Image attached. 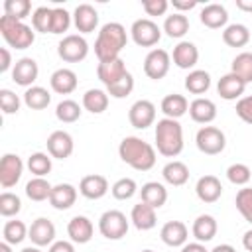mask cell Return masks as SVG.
Listing matches in <instances>:
<instances>
[{
  "mask_svg": "<svg viewBox=\"0 0 252 252\" xmlns=\"http://www.w3.org/2000/svg\"><path fill=\"white\" fill-rule=\"evenodd\" d=\"M28 238L32 240L33 246H39V248L41 246H51L55 242V224L49 219L39 217L30 224Z\"/></svg>",
  "mask_w": 252,
  "mask_h": 252,
  "instance_id": "5bb4252c",
  "label": "cell"
},
{
  "mask_svg": "<svg viewBox=\"0 0 252 252\" xmlns=\"http://www.w3.org/2000/svg\"><path fill=\"white\" fill-rule=\"evenodd\" d=\"M57 55L65 63H79L89 55V43L81 33H69L57 43Z\"/></svg>",
  "mask_w": 252,
  "mask_h": 252,
  "instance_id": "8992f818",
  "label": "cell"
},
{
  "mask_svg": "<svg viewBox=\"0 0 252 252\" xmlns=\"http://www.w3.org/2000/svg\"><path fill=\"white\" fill-rule=\"evenodd\" d=\"M234 205H236L238 213L242 215V219L252 224V187L238 189L236 199H234Z\"/></svg>",
  "mask_w": 252,
  "mask_h": 252,
  "instance_id": "7dc6e473",
  "label": "cell"
},
{
  "mask_svg": "<svg viewBox=\"0 0 252 252\" xmlns=\"http://www.w3.org/2000/svg\"><path fill=\"white\" fill-rule=\"evenodd\" d=\"M195 193L203 203H217L222 195V183L217 175H203L195 185Z\"/></svg>",
  "mask_w": 252,
  "mask_h": 252,
  "instance_id": "7402d4cb",
  "label": "cell"
},
{
  "mask_svg": "<svg viewBox=\"0 0 252 252\" xmlns=\"http://www.w3.org/2000/svg\"><path fill=\"white\" fill-rule=\"evenodd\" d=\"M93 232H94L93 220L85 215L73 217L67 224V234H69L71 242H75V244H87L93 238Z\"/></svg>",
  "mask_w": 252,
  "mask_h": 252,
  "instance_id": "ffe728a7",
  "label": "cell"
},
{
  "mask_svg": "<svg viewBox=\"0 0 252 252\" xmlns=\"http://www.w3.org/2000/svg\"><path fill=\"white\" fill-rule=\"evenodd\" d=\"M140 252H154V250H150V248H146V250H140Z\"/></svg>",
  "mask_w": 252,
  "mask_h": 252,
  "instance_id": "e7e4bbea",
  "label": "cell"
},
{
  "mask_svg": "<svg viewBox=\"0 0 252 252\" xmlns=\"http://www.w3.org/2000/svg\"><path fill=\"white\" fill-rule=\"evenodd\" d=\"M159 236H161V242L167 244V246H171V248L185 246L187 244V238H189V228L181 220H167L161 226Z\"/></svg>",
  "mask_w": 252,
  "mask_h": 252,
  "instance_id": "2e32d148",
  "label": "cell"
},
{
  "mask_svg": "<svg viewBox=\"0 0 252 252\" xmlns=\"http://www.w3.org/2000/svg\"><path fill=\"white\" fill-rule=\"evenodd\" d=\"M140 199H142V203H146L154 209H159L167 201V189L159 181H148L140 189Z\"/></svg>",
  "mask_w": 252,
  "mask_h": 252,
  "instance_id": "4316f807",
  "label": "cell"
},
{
  "mask_svg": "<svg viewBox=\"0 0 252 252\" xmlns=\"http://www.w3.org/2000/svg\"><path fill=\"white\" fill-rule=\"evenodd\" d=\"M47 252H75V242L71 240H55Z\"/></svg>",
  "mask_w": 252,
  "mask_h": 252,
  "instance_id": "db71d44e",
  "label": "cell"
},
{
  "mask_svg": "<svg viewBox=\"0 0 252 252\" xmlns=\"http://www.w3.org/2000/svg\"><path fill=\"white\" fill-rule=\"evenodd\" d=\"M252 177V171L246 163H232L226 167V179L232 183V185H238V187H244Z\"/></svg>",
  "mask_w": 252,
  "mask_h": 252,
  "instance_id": "f6af8a7d",
  "label": "cell"
},
{
  "mask_svg": "<svg viewBox=\"0 0 252 252\" xmlns=\"http://www.w3.org/2000/svg\"><path fill=\"white\" fill-rule=\"evenodd\" d=\"M20 252H41V250H39V246H26Z\"/></svg>",
  "mask_w": 252,
  "mask_h": 252,
  "instance_id": "be15d7a7",
  "label": "cell"
},
{
  "mask_svg": "<svg viewBox=\"0 0 252 252\" xmlns=\"http://www.w3.org/2000/svg\"><path fill=\"white\" fill-rule=\"evenodd\" d=\"M71 14L65 8H53V18H51V33H63L71 26Z\"/></svg>",
  "mask_w": 252,
  "mask_h": 252,
  "instance_id": "681fc988",
  "label": "cell"
},
{
  "mask_svg": "<svg viewBox=\"0 0 252 252\" xmlns=\"http://www.w3.org/2000/svg\"><path fill=\"white\" fill-rule=\"evenodd\" d=\"M49 85L51 89L57 93V94H71L77 85H79V79H77V73L73 69H67V67H61V69H55L49 77Z\"/></svg>",
  "mask_w": 252,
  "mask_h": 252,
  "instance_id": "cb8c5ba5",
  "label": "cell"
},
{
  "mask_svg": "<svg viewBox=\"0 0 252 252\" xmlns=\"http://www.w3.org/2000/svg\"><path fill=\"white\" fill-rule=\"evenodd\" d=\"M79 193L85 199H91V201L102 199L108 193V179L104 175H98V173L85 175L79 183Z\"/></svg>",
  "mask_w": 252,
  "mask_h": 252,
  "instance_id": "9a60e30c",
  "label": "cell"
},
{
  "mask_svg": "<svg viewBox=\"0 0 252 252\" xmlns=\"http://www.w3.org/2000/svg\"><path fill=\"white\" fill-rule=\"evenodd\" d=\"M28 169L35 177H45L51 171V156L43 152H35L28 158Z\"/></svg>",
  "mask_w": 252,
  "mask_h": 252,
  "instance_id": "60d3db41",
  "label": "cell"
},
{
  "mask_svg": "<svg viewBox=\"0 0 252 252\" xmlns=\"http://www.w3.org/2000/svg\"><path fill=\"white\" fill-rule=\"evenodd\" d=\"M51 18H53V8L39 6L32 14V28L41 33H51Z\"/></svg>",
  "mask_w": 252,
  "mask_h": 252,
  "instance_id": "b9f144b4",
  "label": "cell"
},
{
  "mask_svg": "<svg viewBox=\"0 0 252 252\" xmlns=\"http://www.w3.org/2000/svg\"><path fill=\"white\" fill-rule=\"evenodd\" d=\"M169 67H171V55L159 47L152 49L144 59V73L154 81L163 79L169 73Z\"/></svg>",
  "mask_w": 252,
  "mask_h": 252,
  "instance_id": "9c48e42d",
  "label": "cell"
},
{
  "mask_svg": "<svg viewBox=\"0 0 252 252\" xmlns=\"http://www.w3.org/2000/svg\"><path fill=\"white\" fill-rule=\"evenodd\" d=\"M24 173V161L18 154H4L0 159V185L4 189L14 187Z\"/></svg>",
  "mask_w": 252,
  "mask_h": 252,
  "instance_id": "8fae6325",
  "label": "cell"
},
{
  "mask_svg": "<svg viewBox=\"0 0 252 252\" xmlns=\"http://www.w3.org/2000/svg\"><path fill=\"white\" fill-rule=\"evenodd\" d=\"M32 12V2L30 0H6L4 2V16L16 18L24 22Z\"/></svg>",
  "mask_w": 252,
  "mask_h": 252,
  "instance_id": "ee69618b",
  "label": "cell"
},
{
  "mask_svg": "<svg viewBox=\"0 0 252 252\" xmlns=\"http://www.w3.org/2000/svg\"><path fill=\"white\" fill-rule=\"evenodd\" d=\"M156 148L165 158H175L183 152V128L179 120L173 118H161L156 124Z\"/></svg>",
  "mask_w": 252,
  "mask_h": 252,
  "instance_id": "3957f363",
  "label": "cell"
},
{
  "mask_svg": "<svg viewBox=\"0 0 252 252\" xmlns=\"http://www.w3.org/2000/svg\"><path fill=\"white\" fill-rule=\"evenodd\" d=\"M0 33L4 41L14 49H28L35 41V30L10 16L0 18Z\"/></svg>",
  "mask_w": 252,
  "mask_h": 252,
  "instance_id": "277c9868",
  "label": "cell"
},
{
  "mask_svg": "<svg viewBox=\"0 0 252 252\" xmlns=\"http://www.w3.org/2000/svg\"><path fill=\"white\" fill-rule=\"evenodd\" d=\"M136 191H138V185H136V181H134L132 177H120V179L114 181L112 187H110L112 197L118 199V201H126V199L134 197Z\"/></svg>",
  "mask_w": 252,
  "mask_h": 252,
  "instance_id": "7bdbcfd3",
  "label": "cell"
},
{
  "mask_svg": "<svg viewBox=\"0 0 252 252\" xmlns=\"http://www.w3.org/2000/svg\"><path fill=\"white\" fill-rule=\"evenodd\" d=\"M98 230L104 238L108 240H120L126 236L128 232V219L122 211L118 209H110V211H104L98 219Z\"/></svg>",
  "mask_w": 252,
  "mask_h": 252,
  "instance_id": "5b68a950",
  "label": "cell"
},
{
  "mask_svg": "<svg viewBox=\"0 0 252 252\" xmlns=\"http://www.w3.org/2000/svg\"><path fill=\"white\" fill-rule=\"evenodd\" d=\"M236 116H238L242 122L252 124V94L242 96V98L236 102Z\"/></svg>",
  "mask_w": 252,
  "mask_h": 252,
  "instance_id": "f5cc1de1",
  "label": "cell"
},
{
  "mask_svg": "<svg viewBox=\"0 0 252 252\" xmlns=\"http://www.w3.org/2000/svg\"><path fill=\"white\" fill-rule=\"evenodd\" d=\"M236 8L242 12H250L252 14V0H236Z\"/></svg>",
  "mask_w": 252,
  "mask_h": 252,
  "instance_id": "91938a15",
  "label": "cell"
},
{
  "mask_svg": "<svg viewBox=\"0 0 252 252\" xmlns=\"http://www.w3.org/2000/svg\"><path fill=\"white\" fill-rule=\"evenodd\" d=\"M51 189L53 185L45 179V177H32L28 183H26V195L28 199L39 203V201H49V195H51Z\"/></svg>",
  "mask_w": 252,
  "mask_h": 252,
  "instance_id": "8d00e7d4",
  "label": "cell"
},
{
  "mask_svg": "<svg viewBox=\"0 0 252 252\" xmlns=\"http://www.w3.org/2000/svg\"><path fill=\"white\" fill-rule=\"evenodd\" d=\"M37 75H39V67H37V61L32 57H22L12 67V81L26 89L33 87Z\"/></svg>",
  "mask_w": 252,
  "mask_h": 252,
  "instance_id": "7c38bea8",
  "label": "cell"
},
{
  "mask_svg": "<svg viewBox=\"0 0 252 252\" xmlns=\"http://www.w3.org/2000/svg\"><path fill=\"white\" fill-rule=\"evenodd\" d=\"M222 41L228 47H244L250 41V30L244 24H228L222 30Z\"/></svg>",
  "mask_w": 252,
  "mask_h": 252,
  "instance_id": "d6a6232c",
  "label": "cell"
},
{
  "mask_svg": "<svg viewBox=\"0 0 252 252\" xmlns=\"http://www.w3.org/2000/svg\"><path fill=\"white\" fill-rule=\"evenodd\" d=\"M242 246H244L248 252H252V228L244 232V236H242Z\"/></svg>",
  "mask_w": 252,
  "mask_h": 252,
  "instance_id": "680465c9",
  "label": "cell"
},
{
  "mask_svg": "<svg viewBox=\"0 0 252 252\" xmlns=\"http://www.w3.org/2000/svg\"><path fill=\"white\" fill-rule=\"evenodd\" d=\"M195 144H197L199 152H203L207 156H217V154H220L224 150L226 136L217 126H203L195 134Z\"/></svg>",
  "mask_w": 252,
  "mask_h": 252,
  "instance_id": "52a82bcc",
  "label": "cell"
},
{
  "mask_svg": "<svg viewBox=\"0 0 252 252\" xmlns=\"http://www.w3.org/2000/svg\"><path fill=\"white\" fill-rule=\"evenodd\" d=\"M49 102H51L49 91L39 85H33L30 89H26V93H24V104L32 110H43L49 106Z\"/></svg>",
  "mask_w": 252,
  "mask_h": 252,
  "instance_id": "836d02e7",
  "label": "cell"
},
{
  "mask_svg": "<svg viewBox=\"0 0 252 252\" xmlns=\"http://www.w3.org/2000/svg\"><path fill=\"white\" fill-rule=\"evenodd\" d=\"M128 73L126 69V63L124 59H110V61H98V67H96V75L100 79V83L104 87H110L114 85L116 81H120L124 75Z\"/></svg>",
  "mask_w": 252,
  "mask_h": 252,
  "instance_id": "e0dca14e",
  "label": "cell"
},
{
  "mask_svg": "<svg viewBox=\"0 0 252 252\" xmlns=\"http://www.w3.org/2000/svg\"><path fill=\"white\" fill-rule=\"evenodd\" d=\"M181 252H211V250H207L203 242H189V244L181 246Z\"/></svg>",
  "mask_w": 252,
  "mask_h": 252,
  "instance_id": "6f0895ef",
  "label": "cell"
},
{
  "mask_svg": "<svg viewBox=\"0 0 252 252\" xmlns=\"http://www.w3.org/2000/svg\"><path fill=\"white\" fill-rule=\"evenodd\" d=\"M161 175H163L165 183H169V185H173V187H181V185H185L187 179H189V167H187L183 161L173 159V161H167V163L163 165Z\"/></svg>",
  "mask_w": 252,
  "mask_h": 252,
  "instance_id": "4dcf8cb0",
  "label": "cell"
},
{
  "mask_svg": "<svg viewBox=\"0 0 252 252\" xmlns=\"http://www.w3.org/2000/svg\"><path fill=\"white\" fill-rule=\"evenodd\" d=\"M126 43H128L126 28L118 22H108L98 30V35L94 41V55L98 57V61L118 59Z\"/></svg>",
  "mask_w": 252,
  "mask_h": 252,
  "instance_id": "7a4b0ae2",
  "label": "cell"
},
{
  "mask_svg": "<svg viewBox=\"0 0 252 252\" xmlns=\"http://www.w3.org/2000/svg\"><path fill=\"white\" fill-rule=\"evenodd\" d=\"M12 67V55L8 47H0V73H6Z\"/></svg>",
  "mask_w": 252,
  "mask_h": 252,
  "instance_id": "11a10c76",
  "label": "cell"
},
{
  "mask_svg": "<svg viewBox=\"0 0 252 252\" xmlns=\"http://www.w3.org/2000/svg\"><path fill=\"white\" fill-rule=\"evenodd\" d=\"M171 59L173 63L179 67V69H193L199 61V49L195 43L191 41H179L175 47H173V53H171Z\"/></svg>",
  "mask_w": 252,
  "mask_h": 252,
  "instance_id": "484cf974",
  "label": "cell"
},
{
  "mask_svg": "<svg viewBox=\"0 0 252 252\" xmlns=\"http://www.w3.org/2000/svg\"><path fill=\"white\" fill-rule=\"evenodd\" d=\"M47 154L55 159H67L73 154V136L65 130H55L47 136Z\"/></svg>",
  "mask_w": 252,
  "mask_h": 252,
  "instance_id": "4fadbf2b",
  "label": "cell"
},
{
  "mask_svg": "<svg viewBox=\"0 0 252 252\" xmlns=\"http://www.w3.org/2000/svg\"><path fill=\"white\" fill-rule=\"evenodd\" d=\"M118 156L136 171H150L156 165V148L138 136H126L118 144Z\"/></svg>",
  "mask_w": 252,
  "mask_h": 252,
  "instance_id": "6da1fadb",
  "label": "cell"
},
{
  "mask_svg": "<svg viewBox=\"0 0 252 252\" xmlns=\"http://www.w3.org/2000/svg\"><path fill=\"white\" fill-rule=\"evenodd\" d=\"M77 201V187L71 183H57L51 189L49 195V205L57 211H67L75 205Z\"/></svg>",
  "mask_w": 252,
  "mask_h": 252,
  "instance_id": "603a6c76",
  "label": "cell"
},
{
  "mask_svg": "<svg viewBox=\"0 0 252 252\" xmlns=\"http://www.w3.org/2000/svg\"><path fill=\"white\" fill-rule=\"evenodd\" d=\"M163 32H165L169 37H173V39L183 37V35L189 32V20H187V16L181 14V12L169 14V16L165 18V22H163Z\"/></svg>",
  "mask_w": 252,
  "mask_h": 252,
  "instance_id": "d590c367",
  "label": "cell"
},
{
  "mask_svg": "<svg viewBox=\"0 0 252 252\" xmlns=\"http://www.w3.org/2000/svg\"><path fill=\"white\" fill-rule=\"evenodd\" d=\"M0 106H2L4 114H16L20 110V96L10 89H2L0 91Z\"/></svg>",
  "mask_w": 252,
  "mask_h": 252,
  "instance_id": "f907efd6",
  "label": "cell"
},
{
  "mask_svg": "<svg viewBox=\"0 0 252 252\" xmlns=\"http://www.w3.org/2000/svg\"><path fill=\"white\" fill-rule=\"evenodd\" d=\"M230 73L238 75L246 85L252 83V53L250 51H242L232 59L230 65Z\"/></svg>",
  "mask_w": 252,
  "mask_h": 252,
  "instance_id": "f35d334b",
  "label": "cell"
},
{
  "mask_svg": "<svg viewBox=\"0 0 252 252\" xmlns=\"http://www.w3.org/2000/svg\"><path fill=\"white\" fill-rule=\"evenodd\" d=\"M132 91H134V77H132L130 71H128L120 81H116L114 85L106 87V93H108V96H112V98H126Z\"/></svg>",
  "mask_w": 252,
  "mask_h": 252,
  "instance_id": "c3c4849f",
  "label": "cell"
},
{
  "mask_svg": "<svg viewBox=\"0 0 252 252\" xmlns=\"http://www.w3.org/2000/svg\"><path fill=\"white\" fill-rule=\"evenodd\" d=\"M171 6L183 14L185 10H193L197 6V0H171Z\"/></svg>",
  "mask_w": 252,
  "mask_h": 252,
  "instance_id": "9f6ffc18",
  "label": "cell"
},
{
  "mask_svg": "<svg viewBox=\"0 0 252 252\" xmlns=\"http://www.w3.org/2000/svg\"><path fill=\"white\" fill-rule=\"evenodd\" d=\"M128 120L134 128L138 130H146L156 122V104L148 98H140L136 100L130 110H128Z\"/></svg>",
  "mask_w": 252,
  "mask_h": 252,
  "instance_id": "30bf717a",
  "label": "cell"
},
{
  "mask_svg": "<svg viewBox=\"0 0 252 252\" xmlns=\"http://www.w3.org/2000/svg\"><path fill=\"white\" fill-rule=\"evenodd\" d=\"M81 112H83V110H81L79 102L73 100V98H63V100L57 104V108H55V116H57V120L63 122V124L77 122V120L81 118Z\"/></svg>",
  "mask_w": 252,
  "mask_h": 252,
  "instance_id": "74e56055",
  "label": "cell"
},
{
  "mask_svg": "<svg viewBox=\"0 0 252 252\" xmlns=\"http://www.w3.org/2000/svg\"><path fill=\"white\" fill-rule=\"evenodd\" d=\"M142 8L148 16H163L169 8L167 0H142Z\"/></svg>",
  "mask_w": 252,
  "mask_h": 252,
  "instance_id": "816d5d0a",
  "label": "cell"
},
{
  "mask_svg": "<svg viewBox=\"0 0 252 252\" xmlns=\"http://www.w3.org/2000/svg\"><path fill=\"white\" fill-rule=\"evenodd\" d=\"M189 116L197 124H211L217 118V104L211 98L197 96L195 100L189 102Z\"/></svg>",
  "mask_w": 252,
  "mask_h": 252,
  "instance_id": "d6986e66",
  "label": "cell"
},
{
  "mask_svg": "<svg viewBox=\"0 0 252 252\" xmlns=\"http://www.w3.org/2000/svg\"><path fill=\"white\" fill-rule=\"evenodd\" d=\"M28 226L22 222V220H18V219H14V220H6V224H4V228H2V236H4V242H8V244H20L24 238H28Z\"/></svg>",
  "mask_w": 252,
  "mask_h": 252,
  "instance_id": "ab89813d",
  "label": "cell"
},
{
  "mask_svg": "<svg viewBox=\"0 0 252 252\" xmlns=\"http://www.w3.org/2000/svg\"><path fill=\"white\" fill-rule=\"evenodd\" d=\"M108 93L102 91V89H89L85 94H83V108L93 112V114H102L106 108H108Z\"/></svg>",
  "mask_w": 252,
  "mask_h": 252,
  "instance_id": "1f68e13d",
  "label": "cell"
},
{
  "mask_svg": "<svg viewBox=\"0 0 252 252\" xmlns=\"http://www.w3.org/2000/svg\"><path fill=\"white\" fill-rule=\"evenodd\" d=\"M219 230V224H217V219L213 215H199L195 220H193V226H191V232L195 236L197 242H209L215 238Z\"/></svg>",
  "mask_w": 252,
  "mask_h": 252,
  "instance_id": "f1b7e54d",
  "label": "cell"
},
{
  "mask_svg": "<svg viewBox=\"0 0 252 252\" xmlns=\"http://www.w3.org/2000/svg\"><path fill=\"white\" fill-rule=\"evenodd\" d=\"M0 252H12V244H8V242H0Z\"/></svg>",
  "mask_w": 252,
  "mask_h": 252,
  "instance_id": "6125c7cd",
  "label": "cell"
},
{
  "mask_svg": "<svg viewBox=\"0 0 252 252\" xmlns=\"http://www.w3.org/2000/svg\"><path fill=\"white\" fill-rule=\"evenodd\" d=\"M161 112L165 114V118L179 120L185 112H189V100L183 94L171 93V94L163 96V100H161Z\"/></svg>",
  "mask_w": 252,
  "mask_h": 252,
  "instance_id": "f546056e",
  "label": "cell"
},
{
  "mask_svg": "<svg viewBox=\"0 0 252 252\" xmlns=\"http://www.w3.org/2000/svg\"><path fill=\"white\" fill-rule=\"evenodd\" d=\"M199 20L203 26L211 28V30H219V28H226V22H228V12L222 4H207L201 8V14H199Z\"/></svg>",
  "mask_w": 252,
  "mask_h": 252,
  "instance_id": "d4e9b609",
  "label": "cell"
},
{
  "mask_svg": "<svg viewBox=\"0 0 252 252\" xmlns=\"http://www.w3.org/2000/svg\"><path fill=\"white\" fill-rule=\"evenodd\" d=\"M22 211V201L16 193L12 191H4L0 195V215L10 219V217H16L18 213Z\"/></svg>",
  "mask_w": 252,
  "mask_h": 252,
  "instance_id": "bcb514c9",
  "label": "cell"
},
{
  "mask_svg": "<svg viewBox=\"0 0 252 252\" xmlns=\"http://www.w3.org/2000/svg\"><path fill=\"white\" fill-rule=\"evenodd\" d=\"M73 24L79 33H91L98 26V12L91 4H79L73 12Z\"/></svg>",
  "mask_w": 252,
  "mask_h": 252,
  "instance_id": "44dd1931",
  "label": "cell"
},
{
  "mask_svg": "<svg viewBox=\"0 0 252 252\" xmlns=\"http://www.w3.org/2000/svg\"><path fill=\"white\" fill-rule=\"evenodd\" d=\"M130 220L138 230H152L158 224V217H156V209L146 205V203H138L132 207L130 213Z\"/></svg>",
  "mask_w": 252,
  "mask_h": 252,
  "instance_id": "83f0119b",
  "label": "cell"
},
{
  "mask_svg": "<svg viewBox=\"0 0 252 252\" xmlns=\"http://www.w3.org/2000/svg\"><path fill=\"white\" fill-rule=\"evenodd\" d=\"M130 35H132L136 45H140V47H154L159 41V37H161V30H159V26L154 20L140 18V20H136L132 24Z\"/></svg>",
  "mask_w": 252,
  "mask_h": 252,
  "instance_id": "ba28073f",
  "label": "cell"
},
{
  "mask_svg": "<svg viewBox=\"0 0 252 252\" xmlns=\"http://www.w3.org/2000/svg\"><path fill=\"white\" fill-rule=\"evenodd\" d=\"M211 252H236V248L230 246V244H217Z\"/></svg>",
  "mask_w": 252,
  "mask_h": 252,
  "instance_id": "94428289",
  "label": "cell"
},
{
  "mask_svg": "<svg viewBox=\"0 0 252 252\" xmlns=\"http://www.w3.org/2000/svg\"><path fill=\"white\" fill-rule=\"evenodd\" d=\"M244 91H246V83L238 75H234V73L222 75L219 79V83H217V93L224 100H236V98L240 100L242 94H244Z\"/></svg>",
  "mask_w": 252,
  "mask_h": 252,
  "instance_id": "ac0fdd59",
  "label": "cell"
},
{
  "mask_svg": "<svg viewBox=\"0 0 252 252\" xmlns=\"http://www.w3.org/2000/svg\"><path fill=\"white\" fill-rule=\"evenodd\" d=\"M211 87V75L205 69H193L189 71V75L185 77V89L191 94H205Z\"/></svg>",
  "mask_w": 252,
  "mask_h": 252,
  "instance_id": "e575fe53",
  "label": "cell"
}]
</instances>
